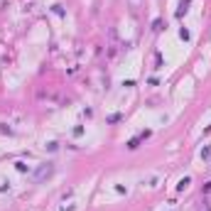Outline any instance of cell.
I'll list each match as a JSON object with an SVG mask.
<instances>
[{
  "label": "cell",
  "mask_w": 211,
  "mask_h": 211,
  "mask_svg": "<svg viewBox=\"0 0 211 211\" xmlns=\"http://www.w3.org/2000/svg\"><path fill=\"white\" fill-rule=\"evenodd\" d=\"M187 8H189V0H182V5H179V12H177V15H182V12H187Z\"/></svg>",
  "instance_id": "6da1fadb"
}]
</instances>
